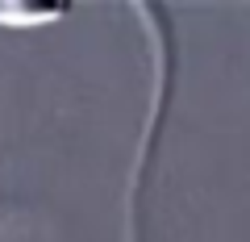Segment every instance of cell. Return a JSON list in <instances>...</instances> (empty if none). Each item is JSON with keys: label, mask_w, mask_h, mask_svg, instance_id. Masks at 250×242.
<instances>
[{"label": "cell", "mask_w": 250, "mask_h": 242, "mask_svg": "<svg viewBox=\"0 0 250 242\" xmlns=\"http://www.w3.org/2000/svg\"><path fill=\"white\" fill-rule=\"evenodd\" d=\"M62 17V9H0V25H42Z\"/></svg>", "instance_id": "obj_1"}]
</instances>
